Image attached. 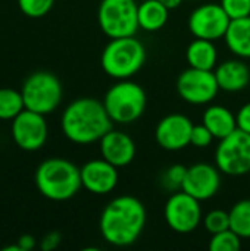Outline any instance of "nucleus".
<instances>
[{
    "label": "nucleus",
    "instance_id": "nucleus-17",
    "mask_svg": "<svg viewBox=\"0 0 250 251\" xmlns=\"http://www.w3.org/2000/svg\"><path fill=\"white\" fill-rule=\"evenodd\" d=\"M214 74L220 90L222 91L237 93L249 85L250 69L243 60H240V57L224 60L222 63L217 65Z\"/></svg>",
    "mask_w": 250,
    "mask_h": 251
},
{
    "label": "nucleus",
    "instance_id": "nucleus-1",
    "mask_svg": "<svg viewBox=\"0 0 250 251\" xmlns=\"http://www.w3.org/2000/svg\"><path fill=\"white\" fill-rule=\"evenodd\" d=\"M146 209L133 196H119L108 203L100 215V234L103 240L115 247L134 244L146 226Z\"/></svg>",
    "mask_w": 250,
    "mask_h": 251
},
{
    "label": "nucleus",
    "instance_id": "nucleus-5",
    "mask_svg": "<svg viewBox=\"0 0 250 251\" xmlns=\"http://www.w3.org/2000/svg\"><path fill=\"white\" fill-rule=\"evenodd\" d=\"M147 97L141 85L131 79H118L105 94L103 106L113 124L128 125L141 118Z\"/></svg>",
    "mask_w": 250,
    "mask_h": 251
},
{
    "label": "nucleus",
    "instance_id": "nucleus-3",
    "mask_svg": "<svg viewBox=\"0 0 250 251\" xmlns=\"http://www.w3.org/2000/svg\"><path fill=\"white\" fill-rule=\"evenodd\" d=\"M35 185L40 194L49 200H69L83 187L80 168L62 157L46 159L35 171Z\"/></svg>",
    "mask_w": 250,
    "mask_h": 251
},
{
    "label": "nucleus",
    "instance_id": "nucleus-30",
    "mask_svg": "<svg viewBox=\"0 0 250 251\" xmlns=\"http://www.w3.org/2000/svg\"><path fill=\"white\" fill-rule=\"evenodd\" d=\"M236 119H237V128L250 134V101L240 107V110L236 115Z\"/></svg>",
    "mask_w": 250,
    "mask_h": 251
},
{
    "label": "nucleus",
    "instance_id": "nucleus-31",
    "mask_svg": "<svg viewBox=\"0 0 250 251\" xmlns=\"http://www.w3.org/2000/svg\"><path fill=\"white\" fill-rule=\"evenodd\" d=\"M60 241H62V237H60L59 232H49V234H46L43 237V240L40 243V247H41L43 251H52L59 247Z\"/></svg>",
    "mask_w": 250,
    "mask_h": 251
},
{
    "label": "nucleus",
    "instance_id": "nucleus-32",
    "mask_svg": "<svg viewBox=\"0 0 250 251\" xmlns=\"http://www.w3.org/2000/svg\"><path fill=\"white\" fill-rule=\"evenodd\" d=\"M16 244H18V247H19V250L21 251H29L35 247V240H34L32 235L25 234V235L19 237V240H18Z\"/></svg>",
    "mask_w": 250,
    "mask_h": 251
},
{
    "label": "nucleus",
    "instance_id": "nucleus-6",
    "mask_svg": "<svg viewBox=\"0 0 250 251\" xmlns=\"http://www.w3.org/2000/svg\"><path fill=\"white\" fill-rule=\"evenodd\" d=\"M21 94L25 109L46 116L57 109L62 101L63 90L59 78L55 74L37 71L25 79Z\"/></svg>",
    "mask_w": 250,
    "mask_h": 251
},
{
    "label": "nucleus",
    "instance_id": "nucleus-28",
    "mask_svg": "<svg viewBox=\"0 0 250 251\" xmlns=\"http://www.w3.org/2000/svg\"><path fill=\"white\" fill-rule=\"evenodd\" d=\"M221 6L230 19H240L250 15V0H221Z\"/></svg>",
    "mask_w": 250,
    "mask_h": 251
},
{
    "label": "nucleus",
    "instance_id": "nucleus-22",
    "mask_svg": "<svg viewBox=\"0 0 250 251\" xmlns=\"http://www.w3.org/2000/svg\"><path fill=\"white\" fill-rule=\"evenodd\" d=\"M230 213V229L242 240L250 238V199L237 201Z\"/></svg>",
    "mask_w": 250,
    "mask_h": 251
},
{
    "label": "nucleus",
    "instance_id": "nucleus-25",
    "mask_svg": "<svg viewBox=\"0 0 250 251\" xmlns=\"http://www.w3.org/2000/svg\"><path fill=\"white\" fill-rule=\"evenodd\" d=\"M203 225H205V229L211 235L222 232L225 229H230V213L225 210H221V209L211 210L203 218Z\"/></svg>",
    "mask_w": 250,
    "mask_h": 251
},
{
    "label": "nucleus",
    "instance_id": "nucleus-4",
    "mask_svg": "<svg viewBox=\"0 0 250 251\" xmlns=\"http://www.w3.org/2000/svg\"><path fill=\"white\" fill-rule=\"evenodd\" d=\"M146 62V49L134 35L111 38L105 46L100 65L106 75L113 79H131Z\"/></svg>",
    "mask_w": 250,
    "mask_h": 251
},
{
    "label": "nucleus",
    "instance_id": "nucleus-12",
    "mask_svg": "<svg viewBox=\"0 0 250 251\" xmlns=\"http://www.w3.org/2000/svg\"><path fill=\"white\" fill-rule=\"evenodd\" d=\"M12 138L15 144L25 151L40 150L49 135L44 115L24 109L15 119H12Z\"/></svg>",
    "mask_w": 250,
    "mask_h": 251
},
{
    "label": "nucleus",
    "instance_id": "nucleus-23",
    "mask_svg": "<svg viewBox=\"0 0 250 251\" xmlns=\"http://www.w3.org/2000/svg\"><path fill=\"white\" fill-rule=\"evenodd\" d=\"M25 109L21 91L0 88V121H12Z\"/></svg>",
    "mask_w": 250,
    "mask_h": 251
},
{
    "label": "nucleus",
    "instance_id": "nucleus-33",
    "mask_svg": "<svg viewBox=\"0 0 250 251\" xmlns=\"http://www.w3.org/2000/svg\"><path fill=\"white\" fill-rule=\"evenodd\" d=\"M164 6H167L169 10L171 9H177L181 3H183V0H159Z\"/></svg>",
    "mask_w": 250,
    "mask_h": 251
},
{
    "label": "nucleus",
    "instance_id": "nucleus-26",
    "mask_svg": "<svg viewBox=\"0 0 250 251\" xmlns=\"http://www.w3.org/2000/svg\"><path fill=\"white\" fill-rule=\"evenodd\" d=\"M18 4L24 15L29 18H41L52 10L55 0H18Z\"/></svg>",
    "mask_w": 250,
    "mask_h": 251
},
{
    "label": "nucleus",
    "instance_id": "nucleus-15",
    "mask_svg": "<svg viewBox=\"0 0 250 251\" xmlns=\"http://www.w3.org/2000/svg\"><path fill=\"white\" fill-rule=\"evenodd\" d=\"M80 172L83 187L88 193L96 196H106L112 193L119 181L118 168L105 160L103 157L84 163L80 168Z\"/></svg>",
    "mask_w": 250,
    "mask_h": 251
},
{
    "label": "nucleus",
    "instance_id": "nucleus-13",
    "mask_svg": "<svg viewBox=\"0 0 250 251\" xmlns=\"http://www.w3.org/2000/svg\"><path fill=\"white\" fill-rule=\"evenodd\" d=\"M217 165L196 163L187 168L181 190L199 201H205L217 196L221 187V175Z\"/></svg>",
    "mask_w": 250,
    "mask_h": 251
},
{
    "label": "nucleus",
    "instance_id": "nucleus-20",
    "mask_svg": "<svg viewBox=\"0 0 250 251\" xmlns=\"http://www.w3.org/2000/svg\"><path fill=\"white\" fill-rule=\"evenodd\" d=\"M186 59L190 68L214 71L218 62V50L211 40L196 38L186 50Z\"/></svg>",
    "mask_w": 250,
    "mask_h": 251
},
{
    "label": "nucleus",
    "instance_id": "nucleus-11",
    "mask_svg": "<svg viewBox=\"0 0 250 251\" xmlns=\"http://www.w3.org/2000/svg\"><path fill=\"white\" fill-rule=\"evenodd\" d=\"M231 19L221 3H205L190 13L189 29L196 38L217 41L225 37Z\"/></svg>",
    "mask_w": 250,
    "mask_h": 251
},
{
    "label": "nucleus",
    "instance_id": "nucleus-2",
    "mask_svg": "<svg viewBox=\"0 0 250 251\" xmlns=\"http://www.w3.org/2000/svg\"><path fill=\"white\" fill-rule=\"evenodd\" d=\"M103 101L91 97H81L71 101L62 113L60 128L63 135L75 144H93L112 129Z\"/></svg>",
    "mask_w": 250,
    "mask_h": 251
},
{
    "label": "nucleus",
    "instance_id": "nucleus-18",
    "mask_svg": "<svg viewBox=\"0 0 250 251\" xmlns=\"http://www.w3.org/2000/svg\"><path fill=\"white\" fill-rule=\"evenodd\" d=\"M202 124L214 134L217 140H222L237 129V119L233 112L221 104L209 106L202 116Z\"/></svg>",
    "mask_w": 250,
    "mask_h": 251
},
{
    "label": "nucleus",
    "instance_id": "nucleus-8",
    "mask_svg": "<svg viewBox=\"0 0 250 251\" xmlns=\"http://www.w3.org/2000/svg\"><path fill=\"white\" fill-rule=\"evenodd\" d=\"M217 168L228 176H243L250 172V134L236 129L220 140L215 150Z\"/></svg>",
    "mask_w": 250,
    "mask_h": 251
},
{
    "label": "nucleus",
    "instance_id": "nucleus-27",
    "mask_svg": "<svg viewBox=\"0 0 250 251\" xmlns=\"http://www.w3.org/2000/svg\"><path fill=\"white\" fill-rule=\"evenodd\" d=\"M186 174H187V168L183 166V165H172L167 169V172L164 174L162 176V184L164 187H167L168 190H181V185H183V181L186 178Z\"/></svg>",
    "mask_w": 250,
    "mask_h": 251
},
{
    "label": "nucleus",
    "instance_id": "nucleus-14",
    "mask_svg": "<svg viewBox=\"0 0 250 251\" xmlns=\"http://www.w3.org/2000/svg\"><path fill=\"white\" fill-rule=\"evenodd\" d=\"M193 122L181 113H171L162 118L155 129L156 143L168 151H178L190 146Z\"/></svg>",
    "mask_w": 250,
    "mask_h": 251
},
{
    "label": "nucleus",
    "instance_id": "nucleus-7",
    "mask_svg": "<svg viewBox=\"0 0 250 251\" xmlns=\"http://www.w3.org/2000/svg\"><path fill=\"white\" fill-rule=\"evenodd\" d=\"M136 0H102L97 9L99 26L109 38L136 35L139 26Z\"/></svg>",
    "mask_w": 250,
    "mask_h": 251
},
{
    "label": "nucleus",
    "instance_id": "nucleus-10",
    "mask_svg": "<svg viewBox=\"0 0 250 251\" xmlns=\"http://www.w3.org/2000/svg\"><path fill=\"white\" fill-rule=\"evenodd\" d=\"M165 221L177 234H190L202 222L200 201L183 190L174 193L165 204Z\"/></svg>",
    "mask_w": 250,
    "mask_h": 251
},
{
    "label": "nucleus",
    "instance_id": "nucleus-21",
    "mask_svg": "<svg viewBox=\"0 0 250 251\" xmlns=\"http://www.w3.org/2000/svg\"><path fill=\"white\" fill-rule=\"evenodd\" d=\"M139 26L147 32L159 31L165 26L169 16V9L159 0H144L139 4Z\"/></svg>",
    "mask_w": 250,
    "mask_h": 251
},
{
    "label": "nucleus",
    "instance_id": "nucleus-16",
    "mask_svg": "<svg viewBox=\"0 0 250 251\" xmlns=\"http://www.w3.org/2000/svg\"><path fill=\"white\" fill-rule=\"evenodd\" d=\"M99 143L102 157L118 169L128 166L136 157V143L128 134L122 131H116L112 128L102 137Z\"/></svg>",
    "mask_w": 250,
    "mask_h": 251
},
{
    "label": "nucleus",
    "instance_id": "nucleus-9",
    "mask_svg": "<svg viewBox=\"0 0 250 251\" xmlns=\"http://www.w3.org/2000/svg\"><path fill=\"white\" fill-rule=\"evenodd\" d=\"M177 91L186 103L202 106L211 103L217 97L220 85L214 71L189 68L178 76Z\"/></svg>",
    "mask_w": 250,
    "mask_h": 251
},
{
    "label": "nucleus",
    "instance_id": "nucleus-29",
    "mask_svg": "<svg viewBox=\"0 0 250 251\" xmlns=\"http://www.w3.org/2000/svg\"><path fill=\"white\" fill-rule=\"evenodd\" d=\"M215 140L214 134L203 125H193L192 129V137H190V144L196 149H206L212 144Z\"/></svg>",
    "mask_w": 250,
    "mask_h": 251
},
{
    "label": "nucleus",
    "instance_id": "nucleus-24",
    "mask_svg": "<svg viewBox=\"0 0 250 251\" xmlns=\"http://www.w3.org/2000/svg\"><path fill=\"white\" fill-rule=\"evenodd\" d=\"M242 247V238L231 229L214 234L209 241L211 251H239Z\"/></svg>",
    "mask_w": 250,
    "mask_h": 251
},
{
    "label": "nucleus",
    "instance_id": "nucleus-19",
    "mask_svg": "<svg viewBox=\"0 0 250 251\" xmlns=\"http://www.w3.org/2000/svg\"><path fill=\"white\" fill-rule=\"evenodd\" d=\"M224 38L228 50L234 56L250 59V15L240 19H231Z\"/></svg>",
    "mask_w": 250,
    "mask_h": 251
}]
</instances>
